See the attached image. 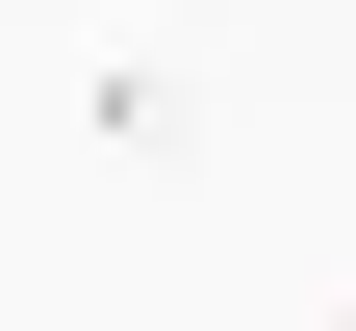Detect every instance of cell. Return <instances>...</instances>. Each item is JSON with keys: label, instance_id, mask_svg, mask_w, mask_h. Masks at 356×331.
<instances>
[{"label": "cell", "instance_id": "6da1fadb", "mask_svg": "<svg viewBox=\"0 0 356 331\" xmlns=\"http://www.w3.org/2000/svg\"><path fill=\"white\" fill-rule=\"evenodd\" d=\"M331 331H356V306H331Z\"/></svg>", "mask_w": 356, "mask_h": 331}]
</instances>
